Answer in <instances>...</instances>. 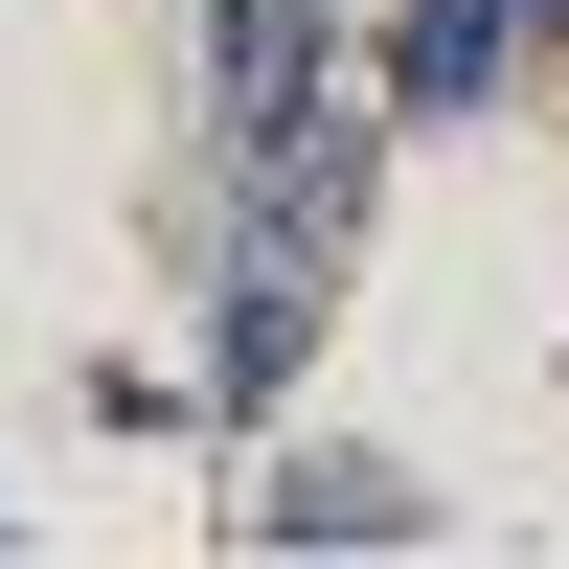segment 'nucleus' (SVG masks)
Listing matches in <instances>:
<instances>
[{
	"label": "nucleus",
	"instance_id": "nucleus-5",
	"mask_svg": "<svg viewBox=\"0 0 569 569\" xmlns=\"http://www.w3.org/2000/svg\"><path fill=\"white\" fill-rule=\"evenodd\" d=\"M319 69H365L342 0H206V114H273V91H319Z\"/></svg>",
	"mask_w": 569,
	"mask_h": 569
},
{
	"label": "nucleus",
	"instance_id": "nucleus-4",
	"mask_svg": "<svg viewBox=\"0 0 569 569\" xmlns=\"http://www.w3.org/2000/svg\"><path fill=\"white\" fill-rule=\"evenodd\" d=\"M251 547H433V479L410 456H342V433H251Z\"/></svg>",
	"mask_w": 569,
	"mask_h": 569
},
{
	"label": "nucleus",
	"instance_id": "nucleus-3",
	"mask_svg": "<svg viewBox=\"0 0 569 569\" xmlns=\"http://www.w3.org/2000/svg\"><path fill=\"white\" fill-rule=\"evenodd\" d=\"M365 91H388L410 137H479V114H525V91H569V0H388V23H365Z\"/></svg>",
	"mask_w": 569,
	"mask_h": 569
},
{
	"label": "nucleus",
	"instance_id": "nucleus-1",
	"mask_svg": "<svg viewBox=\"0 0 569 569\" xmlns=\"http://www.w3.org/2000/svg\"><path fill=\"white\" fill-rule=\"evenodd\" d=\"M388 160H410V114H388L365 69H319V91H273V114H206V228H297V251H365Z\"/></svg>",
	"mask_w": 569,
	"mask_h": 569
},
{
	"label": "nucleus",
	"instance_id": "nucleus-2",
	"mask_svg": "<svg viewBox=\"0 0 569 569\" xmlns=\"http://www.w3.org/2000/svg\"><path fill=\"white\" fill-rule=\"evenodd\" d=\"M319 319H342V251H297V228H206V433H297Z\"/></svg>",
	"mask_w": 569,
	"mask_h": 569
},
{
	"label": "nucleus",
	"instance_id": "nucleus-6",
	"mask_svg": "<svg viewBox=\"0 0 569 569\" xmlns=\"http://www.w3.org/2000/svg\"><path fill=\"white\" fill-rule=\"evenodd\" d=\"M0 547H23V501H0Z\"/></svg>",
	"mask_w": 569,
	"mask_h": 569
}]
</instances>
